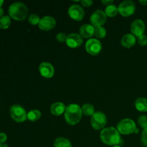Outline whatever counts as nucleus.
I'll list each match as a JSON object with an SVG mask.
<instances>
[{"instance_id": "obj_1", "label": "nucleus", "mask_w": 147, "mask_h": 147, "mask_svg": "<svg viewBox=\"0 0 147 147\" xmlns=\"http://www.w3.org/2000/svg\"><path fill=\"white\" fill-rule=\"evenodd\" d=\"M100 138L103 143L109 146H121L123 143L119 131L113 127L103 129L100 132Z\"/></svg>"}, {"instance_id": "obj_2", "label": "nucleus", "mask_w": 147, "mask_h": 147, "mask_svg": "<svg viewBox=\"0 0 147 147\" xmlns=\"http://www.w3.org/2000/svg\"><path fill=\"white\" fill-rule=\"evenodd\" d=\"M83 115L82 108L78 104L72 103L66 107L65 111V119L70 125H76L80 121Z\"/></svg>"}, {"instance_id": "obj_3", "label": "nucleus", "mask_w": 147, "mask_h": 147, "mask_svg": "<svg viewBox=\"0 0 147 147\" xmlns=\"http://www.w3.org/2000/svg\"><path fill=\"white\" fill-rule=\"evenodd\" d=\"M9 17L17 21L25 20L28 14V9L27 6L22 2H14L9 7Z\"/></svg>"}, {"instance_id": "obj_4", "label": "nucleus", "mask_w": 147, "mask_h": 147, "mask_svg": "<svg viewBox=\"0 0 147 147\" xmlns=\"http://www.w3.org/2000/svg\"><path fill=\"white\" fill-rule=\"evenodd\" d=\"M136 123L132 119H122L117 124V130L121 134H131L136 130Z\"/></svg>"}, {"instance_id": "obj_5", "label": "nucleus", "mask_w": 147, "mask_h": 147, "mask_svg": "<svg viewBox=\"0 0 147 147\" xmlns=\"http://www.w3.org/2000/svg\"><path fill=\"white\" fill-rule=\"evenodd\" d=\"M10 115L14 121L22 123L27 119V113L23 107L20 105H13L10 109Z\"/></svg>"}, {"instance_id": "obj_6", "label": "nucleus", "mask_w": 147, "mask_h": 147, "mask_svg": "<svg viewBox=\"0 0 147 147\" xmlns=\"http://www.w3.org/2000/svg\"><path fill=\"white\" fill-rule=\"evenodd\" d=\"M107 123V117L103 112H95L90 119V124L96 130H100L104 128Z\"/></svg>"}, {"instance_id": "obj_7", "label": "nucleus", "mask_w": 147, "mask_h": 147, "mask_svg": "<svg viewBox=\"0 0 147 147\" xmlns=\"http://www.w3.org/2000/svg\"><path fill=\"white\" fill-rule=\"evenodd\" d=\"M90 20L91 24L94 27H103L107 20V16L103 10L98 9L93 11V13L90 16Z\"/></svg>"}, {"instance_id": "obj_8", "label": "nucleus", "mask_w": 147, "mask_h": 147, "mask_svg": "<svg viewBox=\"0 0 147 147\" xmlns=\"http://www.w3.org/2000/svg\"><path fill=\"white\" fill-rule=\"evenodd\" d=\"M102 44L97 39L90 38L86 42V50L90 55H97L101 52Z\"/></svg>"}, {"instance_id": "obj_9", "label": "nucleus", "mask_w": 147, "mask_h": 147, "mask_svg": "<svg viewBox=\"0 0 147 147\" xmlns=\"http://www.w3.org/2000/svg\"><path fill=\"white\" fill-rule=\"evenodd\" d=\"M136 7L132 1H124L119 4L118 7L119 13L123 17H129L134 13Z\"/></svg>"}, {"instance_id": "obj_10", "label": "nucleus", "mask_w": 147, "mask_h": 147, "mask_svg": "<svg viewBox=\"0 0 147 147\" xmlns=\"http://www.w3.org/2000/svg\"><path fill=\"white\" fill-rule=\"evenodd\" d=\"M56 25V20L51 16H45L40 19L39 28L43 31H49L54 28Z\"/></svg>"}, {"instance_id": "obj_11", "label": "nucleus", "mask_w": 147, "mask_h": 147, "mask_svg": "<svg viewBox=\"0 0 147 147\" xmlns=\"http://www.w3.org/2000/svg\"><path fill=\"white\" fill-rule=\"evenodd\" d=\"M68 14L71 19L76 21H80L85 16L84 9L78 4H73L68 9Z\"/></svg>"}, {"instance_id": "obj_12", "label": "nucleus", "mask_w": 147, "mask_h": 147, "mask_svg": "<svg viewBox=\"0 0 147 147\" xmlns=\"http://www.w3.org/2000/svg\"><path fill=\"white\" fill-rule=\"evenodd\" d=\"M65 42L68 47L71 48H77L83 44V39L80 34L77 33H71L67 35Z\"/></svg>"}, {"instance_id": "obj_13", "label": "nucleus", "mask_w": 147, "mask_h": 147, "mask_svg": "<svg viewBox=\"0 0 147 147\" xmlns=\"http://www.w3.org/2000/svg\"><path fill=\"white\" fill-rule=\"evenodd\" d=\"M39 71L42 77L50 78L54 76L55 70L53 65L48 62H43L39 66Z\"/></svg>"}, {"instance_id": "obj_14", "label": "nucleus", "mask_w": 147, "mask_h": 147, "mask_svg": "<svg viewBox=\"0 0 147 147\" xmlns=\"http://www.w3.org/2000/svg\"><path fill=\"white\" fill-rule=\"evenodd\" d=\"M131 31L132 34L136 37L144 34L145 31V24L142 20H136L131 24Z\"/></svg>"}, {"instance_id": "obj_15", "label": "nucleus", "mask_w": 147, "mask_h": 147, "mask_svg": "<svg viewBox=\"0 0 147 147\" xmlns=\"http://www.w3.org/2000/svg\"><path fill=\"white\" fill-rule=\"evenodd\" d=\"M80 34L85 38H90L95 34V27L92 24H86L80 27Z\"/></svg>"}, {"instance_id": "obj_16", "label": "nucleus", "mask_w": 147, "mask_h": 147, "mask_svg": "<svg viewBox=\"0 0 147 147\" xmlns=\"http://www.w3.org/2000/svg\"><path fill=\"white\" fill-rule=\"evenodd\" d=\"M65 106L62 102H56L50 106V112L54 116H60L65 111Z\"/></svg>"}, {"instance_id": "obj_17", "label": "nucleus", "mask_w": 147, "mask_h": 147, "mask_svg": "<svg viewBox=\"0 0 147 147\" xmlns=\"http://www.w3.org/2000/svg\"><path fill=\"white\" fill-rule=\"evenodd\" d=\"M136 37L132 34H126L121 39V45L126 48H131L136 44Z\"/></svg>"}, {"instance_id": "obj_18", "label": "nucleus", "mask_w": 147, "mask_h": 147, "mask_svg": "<svg viewBox=\"0 0 147 147\" xmlns=\"http://www.w3.org/2000/svg\"><path fill=\"white\" fill-rule=\"evenodd\" d=\"M135 107L139 111H147V99L145 98H138L135 100Z\"/></svg>"}, {"instance_id": "obj_19", "label": "nucleus", "mask_w": 147, "mask_h": 147, "mask_svg": "<svg viewBox=\"0 0 147 147\" xmlns=\"http://www.w3.org/2000/svg\"><path fill=\"white\" fill-rule=\"evenodd\" d=\"M55 147H72L71 143L68 139L64 137H59L54 142Z\"/></svg>"}, {"instance_id": "obj_20", "label": "nucleus", "mask_w": 147, "mask_h": 147, "mask_svg": "<svg viewBox=\"0 0 147 147\" xmlns=\"http://www.w3.org/2000/svg\"><path fill=\"white\" fill-rule=\"evenodd\" d=\"M105 13H106V16L109 17H113L117 15L119 13V10H118V7L115 4H111V5L107 6L105 9Z\"/></svg>"}, {"instance_id": "obj_21", "label": "nucleus", "mask_w": 147, "mask_h": 147, "mask_svg": "<svg viewBox=\"0 0 147 147\" xmlns=\"http://www.w3.org/2000/svg\"><path fill=\"white\" fill-rule=\"evenodd\" d=\"M41 117V112L37 109L31 110L27 113V119L32 122H34L40 119Z\"/></svg>"}, {"instance_id": "obj_22", "label": "nucleus", "mask_w": 147, "mask_h": 147, "mask_svg": "<svg viewBox=\"0 0 147 147\" xmlns=\"http://www.w3.org/2000/svg\"><path fill=\"white\" fill-rule=\"evenodd\" d=\"M11 24V17L9 16H3L0 18V29L7 30Z\"/></svg>"}, {"instance_id": "obj_23", "label": "nucleus", "mask_w": 147, "mask_h": 147, "mask_svg": "<svg viewBox=\"0 0 147 147\" xmlns=\"http://www.w3.org/2000/svg\"><path fill=\"white\" fill-rule=\"evenodd\" d=\"M82 111L84 115L87 116H93L95 113V109L93 106L89 104V103H86L82 107Z\"/></svg>"}, {"instance_id": "obj_24", "label": "nucleus", "mask_w": 147, "mask_h": 147, "mask_svg": "<svg viewBox=\"0 0 147 147\" xmlns=\"http://www.w3.org/2000/svg\"><path fill=\"white\" fill-rule=\"evenodd\" d=\"M94 35L98 39L104 38V37H106V29H105L103 27H95V34H94Z\"/></svg>"}, {"instance_id": "obj_25", "label": "nucleus", "mask_w": 147, "mask_h": 147, "mask_svg": "<svg viewBox=\"0 0 147 147\" xmlns=\"http://www.w3.org/2000/svg\"><path fill=\"white\" fill-rule=\"evenodd\" d=\"M40 21V17H39L37 14H32L29 17V22H30L32 25H37V24H39Z\"/></svg>"}, {"instance_id": "obj_26", "label": "nucleus", "mask_w": 147, "mask_h": 147, "mask_svg": "<svg viewBox=\"0 0 147 147\" xmlns=\"http://www.w3.org/2000/svg\"><path fill=\"white\" fill-rule=\"evenodd\" d=\"M139 124L142 128L145 129L147 127V116H141L138 119Z\"/></svg>"}, {"instance_id": "obj_27", "label": "nucleus", "mask_w": 147, "mask_h": 147, "mask_svg": "<svg viewBox=\"0 0 147 147\" xmlns=\"http://www.w3.org/2000/svg\"><path fill=\"white\" fill-rule=\"evenodd\" d=\"M138 42L140 45L145 46L147 45V36L144 34L138 37Z\"/></svg>"}, {"instance_id": "obj_28", "label": "nucleus", "mask_w": 147, "mask_h": 147, "mask_svg": "<svg viewBox=\"0 0 147 147\" xmlns=\"http://www.w3.org/2000/svg\"><path fill=\"white\" fill-rule=\"evenodd\" d=\"M67 36L66 35L65 33L60 32L56 36V39L60 42H66V40H67Z\"/></svg>"}, {"instance_id": "obj_29", "label": "nucleus", "mask_w": 147, "mask_h": 147, "mask_svg": "<svg viewBox=\"0 0 147 147\" xmlns=\"http://www.w3.org/2000/svg\"><path fill=\"white\" fill-rule=\"evenodd\" d=\"M142 142L144 146L147 147V127L144 129L142 134Z\"/></svg>"}, {"instance_id": "obj_30", "label": "nucleus", "mask_w": 147, "mask_h": 147, "mask_svg": "<svg viewBox=\"0 0 147 147\" xmlns=\"http://www.w3.org/2000/svg\"><path fill=\"white\" fill-rule=\"evenodd\" d=\"M80 2L83 4V6L86 7H89L93 4V1H90V0H83Z\"/></svg>"}, {"instance_id": "obj_31", "label": "nucleus", "mask_w": 147, "mask_h": 147, "mask_svg": "<svg viewBox=\"0 0 147 147\" xmlns=\"http://www.w3.org/2000/svg\"><path fill=\"white\" fill-rule=\"evenodd\" d=\"M7 139V134L4 133H0V144H4Z\"/></svg>"}, {"instance_id": "obj_32", "label": "nucleus", "mask_w": 147, "mask_h": 147, "mask_svg": "<svg viewBox=\"0 0 147 147\" xmlns=\"http://www.w3.org/2000/svg\"><path fill=\"white\" fill-rule=\"evenodd\" d=\"M102 4H104L106 6H109L111 4H112V3L113 2V0H102L101 1Z\"/></svg>"}, {"instance_id": "obj_33", "label": "nucleus", "mask_w": 147, "mask_h": 147, "mask_svg": "<svg viewBox=\"0 0 147 147\" xmlns=\"http://www.w3.org/2000/svg\"><path fill=\"white\" fill-rule=\"evenodd\" d=\"M139 3L144 6H147V0H139Z\"/></svg>"}, {"instance_id": "obj_34", "label": "nucleus", "mask_w": 147, "mask_h": 147, "mask_svg": "<svg viewBox=\"0 0 147 147\" xmlns=\"http://www.w3.org/2000/svg\"><path fill=\"white\" fill-rule=\"evenodd\" d=\"M4 15V9L1 7H0V18L3 17Z\"/></svg>"}, {"instance_id": "obj_35", "label": "nucleus", "mask_w": 147, "mask_h": 147, "mask_svg": "<svg viewBox=\"0 0 147 147\" xmlns=\"http://www.w3.org/2000/svg\"><path fill=\"white\" fill-rule=\"evenodd\" d=\"M0 147H9L8 145L6 144H0Z\"/></svg>"}, {"instance_id": "obj_36", "label": "nucleus", "mask_w": 147, "mask_h": 147, "mask_svg": "<svg viewBox=\"0 0 147 147\" xmlns=\"http://www.w3.org/2000/svg\"><path fill=\"white\" fill-rule=\"evenodd\" d=\"M3 4H4V1L3 0H0V7H1Z\"/></svg>"}, {"instance_id": "obj_37", "label": "nucleus", "mask_w": 147, "mask_h": 147, "mask_svg": "<svg viewBox=\"0 0 147 147\" xmlns=\"http://www.w3.org/2000/svg\"><path fill=\"white\" fill-rule=\"evenodd\" d=\"M113 147H122L121 146H119V145H117V146H113Z\"/></svg>"}]
</instances>
